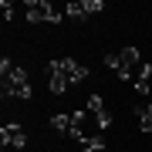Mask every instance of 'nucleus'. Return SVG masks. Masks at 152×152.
<instances>
[{
  "instance_id": "nucleus-1",
  "label": "nucleus",
  "mask_w": 152,
  "mask_h": 152,
  "mask_svg": "<svg viewBox=\"0 0 152 152\" xmlns=\"http://www.w3.org/2000/svg\"><path fill=\"white\" fill-rule=\"evenodd\" d=\"M0 91H4V98H31V78L27 71H24L20 64H14L10 58L0 61Z\"/></svg>"
},
{
  "instance_id": "nucleus-2",
  "label": "nucleus",
  "mask_w": 152,
  "mask_h": 152,
  "mask_svg": "<svg viewBox=\"0 0 152 152\" xmlns=\"http://www.w3.org/2000/svg\"><path fill=\"white\" fill-rule=\"evenodd\" d=\"M24 14H27V20H31V24H61V17H64L61 10H54L48 0H31Z\"/></svg>"
},
{
  "instance_id": "nucleus-3",
  "label": "nucleus",
  "mask_w": 152,
  "mask_h": 152,
  "mask_svg": "<svg viewBox=\"0 0 152 152\" xmlns=\"http://www.w3.org/2000/svg\"><path fill=\"white\" fill-rule=\"evenodd\" d=\"M139 61H142L139 48H122V51H118V68H115V75H118L122 81H135L132 68H139Z\"/></svg>"
},
{
  "instance_id": "nucleus-4",
  "label": "nucleus",
  "mask_w": 152,
  "mask_h": 152,
  "mask_svg": "<svg viewBox=\"0 0 152 152\" xmlns=\"http://www.w3.org/2000/svg\"><path fill=\"white\" fill-rule=\"evenodd\" d=\"M44 75H48V88H51L54 95H68L71 81L61 75V61H48V64H44Z\"/></svg>"
},
{
  "instance_id": "nucleus-5",
  "label": "nucleus",
  "mask_w": 152,
  "mask_h": 152,
  "mask_svg": "<svg viewBox=\"0 0 152 152\" xmlns=\"http://www.w3.org/2000/svg\"><path fill=\"white\" fill-rule=\"evenodd\" d=\"M0 139L10 149H27V132H24L20 125H4V129H0Z\"/></svg>"
},
{
  "instance_id": "nucleus-6",
  "label": "nucleus",
  "mask_w": 152,
  "mask_h": 152,
  "mask_svg": "<svg viewBox=\"0 0 152 152\" xmlns=\"http://www.w3.org/2000/svg\"><path fill=\"white\" fill-rule=\"evenodd\" d=\"M61 75H64L71 85H78V81H88V68H85V64H78L75 58H61Z\"/></svg>"
},
{
  "instance_id": "nucleus-7",
  "label": "nucleus",
  "mask_w": 152,
  "mask_h": 152,
  "mask_svg": "<svg viewBox=\"0 0 152 152\" xmlns=\"http://www.w3.org/2000/svg\"><path fill=\"white\" fill-rule=\"evenodd\" d=\"M64 14L71 17V20H85V17H88V7H85V0H75V4L64 7Z\"/></svg>"
},
{
  "instance_id": "nucleus-8",
  "label": "nucleus",
  "mask_w": 152,
  "mask_h": 152,
  "mask_svg": "<svg viewBox=\"0 0 152 152\" xmlns=\"http://www.w3.org/2000/svg\"><path fill=\"white\" fill-rule=\"evenodd\" d=\"M102 149H108V145L102 142V135H88V139L81 142V149H78V152H102Z\"/></svg>"
},
{
  "instance_id": "nucleus-9",
  "label": "nucleus",
  "mask_w": 152,
  "mask_h": 152,
  "mask_svg": "<svg viewBox=\"0 0 152 152\" xmlns=\"http://www.w3.org/2000/svg\"><path fill=\"white\" fill-rule=\"evenodd\" d=\"M51 129L61 132V135H68L71 132V115H54V118H51Z\"/></svg>"
},
{
  "instance_id": "nucleus-10",
  "label": "nucleus",
  "mask_w": 152,
  "mask_h": 152,
  "mask_svg": "<svg viewBox=\"0 0 152 152\" xmlns=\"http://www.w3.org/2000/svg\"><path fill=\"white\" fill-rule=\"evenodd\" d=\"M88 112H91V118L102 115V112H108V108H105V98L102 95H91V98H88Z\"/></svg>"
},
{
  "instance_id": "nucleus-11",
  "label": "nucleus",
  "mask_w": 152,
  "mask_h": 152,
  "mask_svg": "<svg viewBox=\"0 0 152 152\" xmlns=\"http://www.w3.org/2000/svg\"><path fill=\"white\" fill-rule=\"evenodd\" d=\"M85 7H88V17H91V14H102V10H105V4H102V0H85Z\"/></svg>"
},
{
  "instance_id": "nucleus-12",
  "label": "nucleus",
  "mask_w": 152,
  "mask_h": 152,
  "mask_svg": "<svg viewBox=\"0 0 152 152\" xmlns=\"http://www.w3.org/2000/svg\"><path fill=\"white\" fill-rule=\"evenodd\" d=\"M135 115H139V118H142V115H152V98H149V102H139V105H135Z\"/></svg>"
},
{
  "instance_id": "nucleus-13",
  "label": "nucleus",
  "mask_w": 152,
  "mask_h": 152,
  "mask_svg": "<svg viewBox=\"0 0 152 152\" xmlns=\"http://www.w3.org/2000/svg\"><path fill=\"white\" fill-rule=\"evenodd\" d=\"M95 125H98V129H108V125H112V115H108V112L95 115Z\"/></svg>"
},
{
  "instance_id": "nucleus-14",
  "label": "nucleus",
  "mask_w": 152,
  "mask_h": 152,
  "mask_svg": "<svg viewBox=\"0 0 152 152\" xmlns=\"http://www.w3.org/2000/svg\"><path fill=\"white\" fill-rule=\"evenodd\" d=\"M135 91L142 95V102H145V98H149V91H152V88H149V81H135Z\"/></svg>"
},
{
  "instance_id": "nucleus-15",
  "label": "nucleus",
  "mask_w": 152,
  "mask_h": 152,
  "mask_svg": "<svg viewBox=\"0 0 152 152\" xmlns=\"http://www.w3.org/2000/svg\"><path fill=\"white\" fill-rule=\"evenodd\" d=\"M139 129L142 132H152V115H142V118H139Z\"/></svg>"
},
{
  "instance_id": "nucleus-16",
  "label": "nucleus",
  "mask_w": 152,
  "mask_h": 152,
  "mask_svg": "<svg viewBox=\"0 0 152 152\" xmlns=\"http://www.w3.org/2000/svg\"><path fill=\"white\" fill-rule=\"evenodd\" d=\"M0 10H4V20H10V17H14V7L7 4V0H4V4H0Z\"/></svg>"
},
{
  "instance_id": "nucleus-17",
  "label": "nucleus",
  "mask_w": 152,
  "mask_h": 152,
  "mask_svg": "<svg viewBox=\"0 0 152 152\" xmlns=\"http://www.w3.org/2000/svg\"><path fill=\"white\" fill-rule=\"evenodd\" d=\"M105 64H108V68L115 71V68H118V54H105Z\"/></svg>"
}]
</instances>
